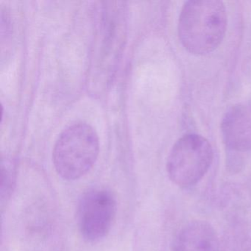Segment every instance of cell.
I'll list each match as a JSON object with an SVG mask.
<instances>
[{"label": "cell", "instance_id": "8", "mask_svg": "<svg viewBox=\"0 0 251 251\" xmlns=\"http://www.w3.org/2000/svg\"><path fill=\"white\" fill-rule=\"evenodd\" d=\"M14 173L10 167H2L1 172V196L2 201L4 198H8L11 195L14 186Z\"/></svg>", "mask_w": 251, "mask_h": 251}, {"label": "cell", "instance_id": "5", "mask_svg": "<svg viewBox=\"0 0 251 251\" xmlns=\"http://www.w3.org/2000/svg\"><path fill=\"white\" fill-rule=\"evenodd\" d=\"M221 130L223 141L230 151H251V102L229 108L222 120Z\"/></svg>", "mask_w": 251, "mask_h": 251}, {"label": "cell", "instance_id": "6", "mask_svg": "<svg viewBox=\"0 0 251 251\" xmlns=\"http://www.w3.org/2000/svg\"><path fill=\"white\" fill-rule=\"evenodd\" d=\"M172 251H220V241L208 222L192 220L176 233Z\"/></svg>", "mask_w": 251, "mask_h": 251}, {"label": "cell", "instance_id": "4", "mask_svg": "<svg viewBox=\"0 0 251 251\" xmlns=\"http://www.w3.org/2000/svg\"><path fill=\"white\" fill-rule=\"evenodd\" d=\"M117 212V201L106 189L88 191L77 205V226L88 242L103 239L111 230Z\"/></svg>", "mask_w": 251, "mask_h": 251}, {"label": "cell", "instance_id": "2", "mask_svg": "<svg viewBox=\"0 0 251 251\" xmlns=\"http://www.w3.org/2000/svg\"><path fill=\"white\" fill-rule=\"evenodd\" d=\"M99 152L96 130L90 125L80 122L67 127L58 136L52 161L58 176L64 180H75L92 170Z\"/></svg>", "mask_w": 251, "mask_h": 251}, {"label": "cell", "instance_id": "1", "mask_svg": "<svg viewBox=\"0 0 251 251\" xmlns=\"http://www.w3.org/2000/svg\"><path fill=\"white\" fill-rule=\"evenodd\" d=\"M227 13L219 0H191L179 17L178 36L191 53L205 55L220 45L226 34Z\"/></svg>", "mask_w": 251, "mask_h": 251}, {"label": "cell", "instance_id": "3", "mask_svg": "<svg viewBox=\"0 0 251 251\" xmlns=\"http://www.w3.org/2000/svg\"><path fill=\"white\" fill-rule=\"evenodd\" d=\"M213 159V148L206 139L194 133L185 135L176 142L169 154V178L180 188L195 186L205 177Z\"/></svg>", "mask_w": 251, "mask_h": 251}, {"label": "cell", "instance_id": "7", "mask_svg": "<svg viewBox=\"0 0 251 251\" xmlns=\"http://www.w3.org/2000/svg\"><path fill=\"white\" fill-rule=\"evenodd\" d=\"M220 251H251V223L239 220L228 226L220 242Z\"/></svg>", "mask_w": 251, "mask_h": 251}]
</instances>
